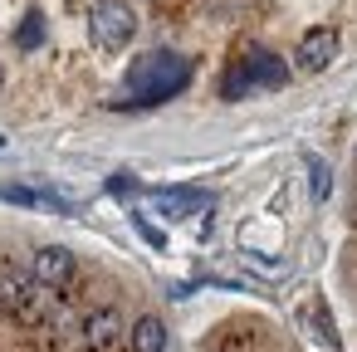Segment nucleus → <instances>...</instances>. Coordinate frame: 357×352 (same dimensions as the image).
I'll return each mask as SVG.
<instances>
[{
	"instance_id": "3",
	"label": "nucleus",
	"mask_w": 357,
	"mask_h": 352,
	"mask_svg": "<svg viewBox=\"0 0 357 352\" xmlns=\"http://www.w3.org/2000/svg\"><path fill=\"white\" fill-rule=\"evenodd\" d=\"M89 35H93V45L108 49V54L128 49L132 35H137V15H132V6H128V0H98V6L89 10Z\"/></svg>"
},
{
	"instance_id": "1",
	"label": "nucleus",
	"mask_w": 357,
	"mask_h": 352,
	"mask_svg": "<svg viewBox=\"0 0 357 352\" xmlns=\"http://www.w3.org/2000/svg\"><path fill=\"white\" fill-rule=\"evenodd\" d=\"M191 84V64L172 49H152L142 59H132L128 79H123V103H137V108H152V103H167L176 98L181 89Z\"/></svg>"
},
{
	"instance_id": "2",
	"label": "nucleus",
	"mask_w": 357,
	"mask_h": 352,
	"mask_svg": "<svg viewBox=\"0 0 357 352\" xmlns=\"http://www.w3.org/2000/svg\"><path fill=\"white\" fill-rule=\"evenodd\" d=\"M284 79H289V69L279 64V54H269V49H250L230 74H225V84H220V93L235 103V98H245L255 84L259 89H284Z\"/></svg>"
},
{
	"instance_id": "10",
	"label": "nucleus",
	"mask_w": 357,
	"mask_h": 352,
	"mask_svg": "<svg viewBox=\"0 0 357 352\" xmlns=\"http://www.w3.org/2000/svg\"><path fill=\"white\" fill-rule=\"evenodd\" d=\"M308 191H313V201H323V196L333 191V171H328V162H318V157H308Z\"/></svg>"
},
{
	"instance_id": "6",
	"label": "nucleus",
	"mask_w": 357,
	"mask_h": 352,
	"mask_svg": "<svg viewBox=\"0 0 357 352\" xmlns=\"http://www.w3.org/2000/svg\"><path fill=\"white\" fill-rule=\"evenodd\" d=\"M74 254L64 250V245H40L35 250V284L40 289H64L69 279H74Z\"/></svg>"
},
{
	"instance_id": "15",
	"label": "nucleus",
	"mask_w": 357,
	"mask_h": 352,
	"mask_svg": "<svg viewBox=\"0 0 357 352\" xmlns=\"http://www.w3.org/2000/svg\"><path fill=\"white\" fill-rule=\"evenodd\" d=\"M0 84H6V69H0Z\"/></svg>"
},
{
	"instance_id": "12",
	"label": "nucleus",
	"mask_w": 357,
	"mask_h": 352,
	"mask_svg": "<svg viewBox=\"0 0 357 352\" xmlns=\"http://www.w3.org/2000/svg\"><path fill=\"white\" fill-rule=\"evenodd\" d=\"M108 196H137V176L132 171H113L108 176Z\"/></svg>"
},
{
	"instance_id": "14",
	"label": "nucleus",
	"mask_w": 357,
	"mask_h": 352,
	"mask_svg": "<svg viewBox=\"0 0 357 352\" xmlns=\"http://www.w3.org/2000/svg\"><path fill=\"white\" fill-rule=\"evenodd\" d=\"M0 147H6V132H0Z\"/></svg>"
},
{
	"instance_id": "4",
	"label": "nucleus",
	"mask_w": 357,
	"mask_h": 352,
	"mask_svg": "<svg viewBox=\"0 0 357 352\" xmlns=\"http://www.w3.org/2000/svg\"><path fill=\"white\" fill-rule=\"evenodd\" d=\"M147 206H152L157 215H167V220H191V215H206L215 201H211L206 191H196V186H176V191H152Z\"/></svg>"
},
{
	"instance_id": "13",
	"label": "nucleus",
	"mask_w": 357,
	"mask_h": 352,
	"mask_svg": "<svg viewBox=\"0 0 357 352\" xmlns=\"http://www.w3.org/2000/svg\"><path fill=\"white\" fill-rule=\"evenodd\" d=\"M137 230H142V235H147V240H152V245H157V250H162V245H167V240H162V230H152V225H147V220H142V215H137Z\"/></svg>"
},
{
	"instance_id": "11",
	"label": "nucleus",
	"mask_w": 357,
	"mask_h": 352,
	"mask_svg": "<svg viewBox=\"0 0 357 352\" xmlns=\"http://www.w3.org/2000/svg\"><path fill=\"white\" fill-rule=\"evenodd\" d=\"M215 352H264V347L255 342V332H225Z\"/></svg>"
},
{
	"instance_id": "9",
	"label": "nucleus",
	"mask_w": 357,
	"mask_h": 352,
	"mask_svg": "<svg viewBox=\"0 0 357 352\" xmlns=\"http://www.w3.org/2000/svg\"><path fill=\"white\" fill-rule=\"evenodd\" d=\"M15 45H20V49H40V45H45V15H40V10H30V15L20 20Z\"/></svg>"
},
{
	"instance_id": "7",
	"label": "nucleus",
	"mask_w": 357,
	"mask_h": 352,
	"mask_svg": "<svg viewBox=\"0 0 357 352\" xmlns=\"http://www.w3.org/2000/svg\"><path fill=\"white\" fill-rule=\"evenodd\" d=\"M118 332H123V318H118L113 308H98V313H89V318H84V332H79V337H84V347H89V352H103Z\"/></svg>"
},
{
	"instance_id": "8",
	"label": "nucleus",
	"mask_w": 357,
	"mask_h": 352,
	"mask_svg": "<svg viewBox=\"0 0 357 352\" xmlns=\"http://www.w3.org/2000/svg\"><path fill=\"white\" fill-rule=\"evenodd\" d=\"M128 342H132V352H167V328H162V318H137L132 332H128Z\"/></svg>"
},
{
	"instance_id": "5",
	"label": "nucleus",
	"mask_w": 357,
	"mask_h": 352,
	"mask_svg": "<svg viewBox=\"0 0 357 352\" xmlns=\"http://www.w3.org/2000/svg\"><path fill=\"white\" fill-rule=\"evenodd\" d=\"M337 30L333 25H318V30H308L303 40H298V49H294V59H298V69L303 74H323L333 59H337Z\"/></svg>"
}]
</instances>
